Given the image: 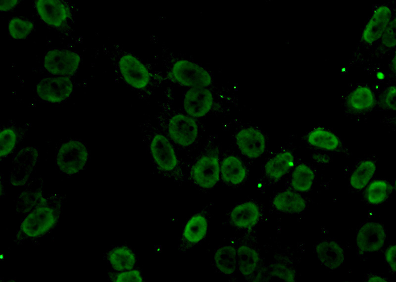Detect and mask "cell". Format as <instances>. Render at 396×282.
I'll list each match as a JSON object with an SVG mask.
<instances>
[{
    "mask_svg": "<svg viewBox=\"0 0 396 282\" xmlns=\"http://www.w3.org/2000/svg\"><path fill=\"white\" fill-rule=\"evenodd\" d=\"M114 60L118 78L123 84L147 97L166 82L164 74L155 70L135 54L115 47Z\"/></svg>",
    "mask_w": 396,
    "mask_h": 282,
    "instance_id": "obj_1",
    "label": "cell"
},
{
    "mask_svg": "<svg viewBox=\"0 0 396 282\" xmlns=\"http://www.w3.org/2000/svg\"><path fill=\"white\" fill-rule=\"evenodd\" d=\"M161 59L167 81L180 87L209 88L213 83L211 72L204 66L163 45Z\"/></svg>",
    "mask_w": 396,
    "mask_h": 282,
    "instance_id": "obj_2",
    "label": "cell"
},
{
    "mask_svg": "<svg viewBox=\"0 0 396 282\" xmlns=\"http://www.w3.org/2000/svg\"><path fill=\"white\" fill-rule=\"evenodd\" d=\"M63 205L59 194L45 197L37 207L26 214L16 235L18 241L37 238L47 234L58 222Z\"/></svg>",
    "mask_w": 396,
    "mask_h": 282,
    "instance_id": "obj_3",
    "label": "cell"
},
{
    "mask_svg": "<svg viewBox=\"0 0 396 282\" xmlns=\"http://www.w3.org/2000/svg\"><path fill=\"white\" fill-rule=\"evenodd\" d=\"M140 128L151 160L157 169L168 176L179 177V160L170 139L148 122H143Z\"/></svg>",
    "mask_w": 396,
    "mask_h": 282,
    "instance_id": "obj_4",
    "label": "cell"
},
{
    "mask_svg": "<svg viewBox=\"0 0 396 282\" xmlns=\"http://www.w3.org/2000/svg\"><path fill=\"white\" fill-rule=\"evenodd\" d=\"M157 119L162 132L176 145L187 147L196 141L198 126L195 118L175 109L169 101L162 104Z\"/></svg>",
    "mask_w": 396,
    "mask_h": 282,
    "instance_id": "obj_5",
    "label": "cell"
},
{
    "mask_svg": "<svg viewBox=\"0 0 396 282\" xmlns=\"http://www.w3.org/2000/svg\"><path fill=\"white\" fill-rule=\"evenodd\" d=\"M88 157L87 148L83 142L70 140L60 146L56 156V164L62 172L73 175L83 169Z\"/></svg>",
    "mask_w": 396,
    "mask_h": 282,
    "instance_id": "obj_6",
    "label": "cell"
},
{
    "mask_svg": "<svg viewBox=\"0 0 396 282\" xmlns=\"http://www.w3.org/2000/svg\"><path fill=\"white\" fill-rule=\"evenodd\" d=\"M39 150L34 146L22 148L14 156L9 175L10 184L24 186L28 181L39 159Z\"/></svg>",
    "mask_w": 396,
    "mask_h": 282,
    "instance_id": "obj_7",
    "label": "cell"
},
{
    "mask_svg": "<svg viewBox=\"0 0 396 282\" xmlns=\"http://www.w3.org/2000/svg\"><path fill=\"white\" fill-rule=\"evenodd\" d=\"M214 101L213 94L209 88H187L183 96V109L188 115L199 118L210 112Z\"/></svg>",
    "mask_w": 396,
    "mask_h": 282,
    "instance_id": "obj_8",
    "label": "cell"
},
{
    "mask_svg": "<svg viewBox=\"0 0 396 282\" xmlns=\"http://www.w3.org/2000/svg\"><path fill=\"white\" fill-rule=\"evenodd\" d=\"M80 56L67 49L49 51L44 58V66L51 74L60 76L74 75L78 69Z\"/></svg>",
    "mask_w": 396,
    "mask_h": 282,
    "instance_id": "obj_9",
    "label": "cell"
},
{
    "mask_svg": "<svg viewBox=\"0 0 396 282\" xmlns=\"http://www.w3.org/2000/svg\"><path fill=\"white\" fill-rule=\"evenodd\" d=\"M220 165L218 158L211 155L200 157L192 166L190 175L199 187L208 189L215 186L219 180Z\"/></svg>",
    "mask_w": 396,
    "mask_h": 282,
    "instance_id": "obj_10",
    "label": "cell"
},
{
    "mask_svg": "<svg viewBox=\"0 0 396 282\" xmlns=\"http://www.w3.org/2000/svg\"><path fill=\"white\" fill-rule=\"evenodd\" d=\"M73 84L67 76H55L41 80L37 86L40 98L52 103L61 102L67 98L73 91Z\"/></svg>",
    "mask_w": 396,
    "mask_h": 282,
    "instance_id": "obj_11",
    "label": "cell"
},
{
    "mask_svg": "<svg viewBox=\"0 0 396 282\" xmlns=\"http://www.w3.org/2000/svg\"><path fill=\"white\" fill-rule=\"evenodd\" d=\"M393 17V11L388 5L377 6L363 29L362 42L371 45L380 40Z\"/></svg>",
    "mask_w": 396,
    "mask_h": 282,
    "instance_id": "obj_12",
    "label": "cell"
},
{
    "mask_svg": "<svg viewBox=\"0 0 396 282\" xmlns=\"http://www.w3.org/2000/svg\"><path fill=\"white\" fill-rule=\"evenodd\" d=\"M236 143L241 154L250 159H256L264 152L265 137L258 129L248 127L239 131L235 136Z\"/></svg>",
    "mask_w": 396,
    "mask_h": 282,
    "instance_id": "obj_13",
    "label": "cell"
},
{
    "mask_svg": "<svg viewBox=\"0 0 396 282\" xmlns=\"http://www.w3.org/2000/svg\"><path fill=\"white\" fill-rule=\"evenodd\" d=\"M385 239L386 232L382 225L376 222H369L359 230L356 244L358 249L362 252H374L383 247Z\"/></svg>",
    "mask_w": 396,
    "mask_h": 282,
    "instance_id": "obj_14",
    "label": "cell"
},
{
    "mask_svg": "<svg viewBox=\"0 0 396 282\" xmlns=\"http://www.w3.org/2000/svg\"><path fill=\"white\" fill-rule=\"evenodd\" d=\"M377 99L372 89L367 86L360 85L350 91L345 99V105L348 111L355 114H362L371 111L376 104Z\"/></svg>",
    "mask_w": 396,
    "mask_h": 282,
    "instance_id": "obj_15",
    "label": "cell"
},
{
    "mask_svg": "<svg viewBox=\"0 0 396 282\" xmlns=\"http://www.w3.org/2000/svg\"><path fill=\"white\" fill-rule=\"evenodd\" d=\"M35 4L41 18L50 26L60 27L69 17L70 11L67 6L61 1L38 0Z\"/></svg>",
    "mask_w": 396,
    "mask_h": 282,
    "instance_id": "obj_16",
    "label": "cell"
},
{
    "mask_svg": "<svg viewBox=\"0 0 396 282\" xmlns=\"http://www.w3.org/2000/svg\"><path fill=\"white\" fill-rule=\"evenodd\" d=\"M43 181L40 178L31 180L18 196L17 211L25 215L39 206L44 201Z\"/></svg>",
    "mask_w": 396,
    "mask_h": 282,
    "instance_id": "obj_17",
    "label": "cell"
},
{
    "mask_svg": "<svg viewBox=\"0 0 396 282\" xmlns=\"http://www.w3.org/2000/svg\"><path fill=\"white\" fill-rule=\"evenodd\" d=\"M260 211L257 205L251 201L245 202L236 205L230 214L231 223L241 229H250L255 226L259 221Z\"/></svg>",
    "mask_w": 396,
    "mask_h": 282,
    "instance_id": "obj_18",
    "label": "cell"
},
{
    "mask_svg": "<svg viewBox=\"0 0 396 282\" xmlns=\"http://www.w3.org/2000/svg\"><path fill=\"white\" fill-rule=\"evenodd\" d=\"M315 249L320 262L329 269L335 270L344 262V250L338 243L335 241H321L316 245Z\"/></svg>",
    "mask_w": 396,
    "mask_h": 282,
    "instance_id": "obj_19",
    "label": "cell"
},
{
    "mask_svg": "<svg viewBox=\"0 0 396 282\" xmlns=\"http://www.w3.org/2000/svg\"><path fill=\"white\" fill-rule=\"evenodd\" d=\"M307 141L312 147L326 151H336L341 148L339 138L334 133L322 127H317L307 135Z\"/></svg>",
    "mask_w": 396,
    "mask_h": 282,
    "instance_id": "obj_20",
    "label": "cell"
},
{
    "mask_svg": "<svg viewBox=\"0 0 396 282\" xmlns=\"http://www.w3.org/2000/svg\"><path fill=\"white\" fill-rule=\"evenodd\" d=\"M220 170L222 180L230 185L241 184L247 176V170L243 163L234 155L225 157L221 162Z\"/></svg>",
    "mask_w": 396,
    "mask_h": 282,
    "instance_id": "obj_21",
    "label": "cell"
},
{
    "mask_svg": "<svg viewBox=\"0 0 396 282\" xmlns=\"http://www.w3.org/2000/svg\"><path fill=\"white\" fill-rule=\"evenodd\" d=\"M294 163L295 158L292 152L284 151L267 161L264 166V172L269 178L278 180L293 167Z\"/></svg>",
    "mask_w": 396,
    "mask_h": 282,
    "instance_id": "obj_22",
    "label": "cell"
},
{
    "mask_svg": "<svg viewBox=\"0 0 396 282\" xmlns=\"http://www.w3.org/2000/svg\"><path fill=\"white\" fill-rule=\"evenodd\" d=\"M274 207L281 212L298 213L306 207V202L299 194L289 190L278 193L273 200Z\"/></svg>",
    "mask_w": 396,
    "mask_h": 282,
    "instance_id": "obj_23",
    "label": "cell"
},
{
    "mask_svg": "<svg viewBox=\"0 0 396 282\" xmlns=\"http://www.w3.org/2000/svg\"><path fill=\"white\" fill-rule=\"evenodd\" d=\"M208 228L206 218L201 214L192 217L186 223L183 234L184 242L195 244L200 241L205 236Z\"/></svg>",
    "mask_w": 396,
    "mask_h": 282,
    "instance_id": "obj_24",
    "label": "cell"
},
{
    "mask_svg": "<svg viewBox=\"0 0 396 282\" xmlns=\"http://www.w3.org/2000/svg\"><path fill=\"white\" fill-rule=\"evenodd\" d=\"M237 267L245 276L252 274L257 269L260 261L257 251L251 247L241 245L237 249Z\"/></svg>",
    "mask_w": 396,
    "mask_h": 282,
    "instance_id": "obj_25",
    "label": "cell"
},
{
    "mask_svg": "<svg viewBox=\"0 0 396 282\" xmlns=\"http://www.w3.org/2000/svg\"><path fill=\"white\" fill-rule=\"evenodd\" d=\"M107 258L112 268L118 272L131 270L136 263L134 253L124 246L112 249L107 253Z\"/></svg>",
    "mask_w": 396,
    "mask_h": 282,
    "instance_id": "obj_26",
    "label": "cell"
},
{
    "mask_svg": "<svg viewBox=\"0 0 396 282\" xmlns=\"http://www.w3.org/2000/svg\"><path fill=\"white\" fill-rule=\"evenodd\" d=\"M214 263L218 270L227 275L233 274L237 267V250L232 246L218 248L214 254Z\"/></svg>",
    "mask_w": 396,
    "mask_h": 282,
    "instance_id": "obj_27",
    "label": "cell"
},
{
    "mask_svg": "<svg viewBox=\"0 0 396 282\" xmlns=\"http://www.w3.org/2000/svg\"><path fill=\"white\" fill-rule=\"evenodd\" d=\"M376 169L375 162L370 159L361 161L354 169L350 177V185L352 188L360 190L369 183Z\"/></svg>",
    "mask_w": 396,
    "mask_h": 282,
    "instance_id": "obj_28",
    "label": "cell"
},
{
    "mask_svg": "<svg viewBox=\"0 0 396 282\" xmlns=\"http://www.w3.org/2000/svg\"><path fill=\"white\" fill-rule=\"evenodd\" d=\"M315 179V174L308 165L301 163L294 169L291 178V185L297 191L305 192L310 189Z\"/></svg>",
    "mask_w": 396,
    "mask_h": 282,
    "instance_id": "obj_29",
    "label": "cell"
},
{
    "mask_svg": "<svg viewBox=\"0 0 396 282\" xmlns=\"http://www.w3.org/2000/svg\"><path fill=\"white\" fill-rule=\"evenodd\" d=\"M390 185L386 181L377 180L371 182L368 187L366 197L368 202L374 205L383 202L390 192Z\"/></svg>",
    "mask_w": 396,
    "mask_h": 282,
    "instance_id": "obj_30",
    "label": "cell"
},
{
    "mask_svg": "<svg viewBox=\"0 0 396 282\" xmlns=\"http://www.w3.org/2000/svg\"><path fill=\"white\" fill-rule=\"evenodd\" d=\"M33 23L28 20L20 18H13L8 24L9 33L14 39L26 38L32 31Z\"/></svg>",
    "mask_w": 396,
    "mask_h": 282,
    "instance_id": "obj_31",
    "label": "cell"
},
{
    "mask_svg": "<svg viewBox=\"0 0 396 282\" xmlns=\"http://www.w3.org/2000/svg\"><path fill=\"white\" fill-rule=\"evenodd\" d=\"M17 138L15 132L11 128H5L0 131V156L3 157L9 154L14 148Z\"/></svg>",
    "mask_w": 396,
    "mask_h": 282,
    "instance_id": "obj_32",
    "label": "cell"
},
{
    "mask_svg": "<svg viewBox=\"0 0 396 282\" xmlns=\"http://www.w3.org/2000/svg\"><path fill=\"white\" fill-rule=\"evenodd\" d=\"M396 89L394 85L386 88L379 95L378 102L379 106L384 110L395 111Z\"/></svg>",
    "mask_w": 396,
    "mask_h": 282,
    "instance_id": "obj_33",
    "label": "cell"
},
{
    "mask_svg": "<svg viewBox=\"0 0 396 282\" xmlns=\"http://www.w3.org/2000/svg\"><path fill=\"white\" fill-rule=\"evenodd\" d=\"M271 274L284 281L294 282L296 274L295 271L290 268L281 264H274L271 266Z\"/></svg>",
    "mask_w": 396,
    "mask_h": 282,
    "instance_id": "obj_34",
    "label": "cell"
},
{
    "mask_svg": "<svg viewBox=\"0 0 396 282\" xmlns=\"http://www.w3.org/2000/svg\"><path fill=\"white\" fill-rule=\"evenodd\" d=\"M396 17L394 16L380 39L383 46L388 49L395 48L396 44Z\"/></svg>",
    "mask_w": 396,
    "mask_h": 282,
    "instance_id": "obj_35",
    "label": "cell"
},
{
    "mask_svg": "<svg viewBox=\"0 0 396 282\" xmlns=\"http://www.w3.org/2000/svg\"><path fill=\"white\" fill-rule=\"evenodd\" d=\"M112 281L116 282H141L143 280L139 271L130 270L117 273L113 276Z\"/></svg>",
    "mask_w": 396,
    "mask_h": 282,
    "instance_id": "obj_36",
    "label": "cell"
},
{
    "mask_svg": "<svg viewBox=\"0 0 396 282\" xmlns=\"http://www.w3.org/2000/svg\"><path fill=\"white\" fill-rule=\"evenodd\" d=\"M386 259L394 273H396V245H391L386 251Z\"/></svg>",
    "mask_w": 396,
    "mask_h": 282,
    "instance_id": "obj_37",
    "label": "cell"
},
{
    "mask_svg": "<svg viewBox=\"0 0 396 282\" xmlns=\"http://www.w3.org/2000/svg\"><path fill=\"white\" fill-rule=\"evenodd\" d=\"M20 1L12 0H1L0 9L1 11H8L12 9L15 7Z\"/></svg>",
    "mask_w": 396,
    "mask_h": 282,
    "instance_id": "obj_38",
    "label": "cell"
},
{
    "mask_svg": "<svg viewBox=\"0 0 396 282\" xmlns=\"http://www.w3.org/2000/svg\"><path fill=\"white\" fill-rule=\"evenodd\" d=\"M313 159L316 162L318 163H327L329 161V159L328 156H325L322 154H314L313 155Z\"/></svg>",
    "mask_w": 396,
    "mask_h": 282,
    "instance_id": "obj_39",
    "label": "cell"
},
{
    "mask_svg": "<svg viewBox=\"0 0 396 282\" xmlns=\"http://www.w3.org/2000/svg\"><path fill=\"white\" fill-rule=\"evenodd\" d=\"M368 282H387L384 278L378 276H373L371 277L368 279Z\"/></svg>",
    "mask_w": 396,
    "mask_h": 282,
    "instance_id": "obj_40",
    "label": "cell"
},
{
    "mask_svg": "<svg viewBox=\"0 0 396 282\" xmlns=\"http://www.w3.org/2000/svg\"><path fill=\"white\" fill-rule=\"evenodd\" d=\"M376 78L379 80H383L385 79V74L382 71H378L376 74Z\"/></svg>",
    "mask_w": 396,
    "mask_h": 282,
    "instance_id": "obj_41",
    "label": "cell"
}]
</instances>
